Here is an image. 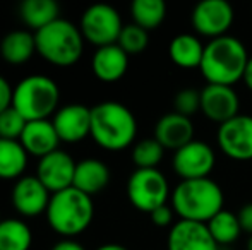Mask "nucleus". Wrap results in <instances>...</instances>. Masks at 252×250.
<instances>
[{
	"label": "nucleus",
	"instance_id": "obj_1",
	"mask_svg": "<svg viewBox=\"0 0 252 250\" xmlns=\"http://www.w3.org/2000/svg\"><path fill=\"white\" fill-rule=\"evenodd\" d=\"M249 58L246 45L239 38L225 34L211 40L204 47L199 69L208 84L233 86L244 79Z\"/></svg>",
	"mask_w": 252,
	"mask_h": 250
},
{
	"label": "nucleus",
	"instance_id": "obj_2",
	"mask_svg": "<svg viewBox=\"0 0 252 250\" xmlns=\"http://www.w3.org/2000/svg\"><path fill=\"white\" fill-rule=\"evenodd\" d=\"M137 120L119 101H101L91 108V137L108 151H120L134 142Z\"/></svg>",
	"mask_w": 252,
	"mask_h": 250
},
{
	"label": "nucleus",
	"instance_id": "obj_3",
	"mask_svg": "<svg viewBox=\"0 0 252 250\" xmlns=\"http://www.w3.org/2000/svg\"><path fill=\"white\" fill-rule=\"evenodd\" d=\"M172 207L180 220L208 223L215 214L223 209L225 194L211 178L182 180L172 192Z\"/></svg>",
	"mask_w": 252,
	"mask_h": 250
},
{
	"label": "nucleus",
	"instance_id": "obj_4",
	"mask_svg": "<svg viewBox=\"0 0 252 250\" xmlns=\"http://www.w3.org/2000/svg\"><path fill=\"white\" fill-rule=\"evenodd\" d=\"M48 224L63 238L81 235L91 224L94 216L93 197L76 187L63 189L52 194L47 207Z\"/></svg>",
	"mask_w": 252,
	"mask_h": 250
},
{
	"label": "nucleus",
	"instance_id": "obj_5",
	"mask_svg": "<svg viewBox=\"0 0 252 250\" xmlns=\"http://www.w3.org/2000/svg\"><path fill=\"white\" fill-rule=\"evenodd\" d=\"M36 52L53 65H72L81 58L84 36L81 29L69 19H55L48 26L34 33Z\"/></svg>",
	"mask_w": 252,
	"mask_h": 250
},
{
	"label": "nucleus",
	"instance_id": "obj_6",
	"mask_svg": "<svg viewBox=\"0 0 252 250\" xmlns=\"http://www.w3.org/2000/svg\"><path fill=\"white\" fill-rule=\"evenodd\" d=\"M60 89L57 83L43 74H31L14 86L12 107L26 118L33 120H48V117L59 110Z\"/></svg>",
	"mask_w": 252,
	"mask_h": 250
},
{
	"label": "nucleus",
	"instance_id": "obj_7",
	"mask_svg": "<svg viewBox=\"0 0 252 250\" xmlns=\"http://www.w3.org/2000/svg\"><path fill=\"white\" fill-rule=\"evenodd\" d=\"M127 197L136 209L151 214L172 197L166 177L158 168H136L127 180Z\"/></svg>",
	"mask_w": 252,
	"mask_h": 250
},
{
	"label": "nucleus",
	"instance_id": "obj_8",
	"mask_svg": "<svg viewBox=\"0 0 252 250\" xmlns=\"http://www.w3.org/2000/svg\"><path fill=\"white\" fill-rule=\"evenodd\" d=\"M122 28V17L115 7L110 3H93L84 10L79 29L84 40L100 48L117 43Z\"/></svg>",
	"mask_w": 252,
	"mask_h": 250
},
{
	"label": "nucleus",
	"instance_id": "obj_9",
	"mask_svg": "<svg viewBox=\"0 0 252 250\" xmlns=\"http://www.w3.org/2000/svg\"><path fill=\"white\" fill-rule=\"evenodd\" d=\"M235 19L233 7L226 0H201L190 14L192 28L211 40L225 36Z\"/></svg>",
	"mask_w": 252,
	"mask_h": 250
},
{
	"label": "nucleus",
	"instance_id": "obj_10",
	"mask_svg": "<svg viewBox=\"0 0 252 250\" xmlns=\"http://www.w3.org/2000/svg\"><path fill=\"white\" fill-rule=\"evenodd\" d=\"M172 165L182 180L208 178L216 165V154L208 142L194 139L173 153Z\"/></svg>",
	"mask_w": 252,
	"mask_h": 250
},
{
	"label": "nucleus",
	"instance_id": "obj_11",
	"mask_svg": "<svg viewBox=\"0 0 252 250\" xmlns=\"http://www.w3.org/2000/svg\"><path fill=\"white\" fill-rule=\"evenodd\" d=\"M216 140L223 153L237 161L252 160V117L237 115L218 127Z\"/></svg>",
	"mask_w": 252,
	"mask_h": 250
},
{
	"label": "nucleus",
	"instance_id": "obj_12",
	"mask_svg": "<svg viewBox=\"0 0 252 250\" xmlns=\"http://www.w3.org/2000/svg\"><path fill=\"white\" fill-rule=\"evenodd\" d=\"M239 110L240 98L233 86L208 84L201 89V111L211 122L221 125L240 115Z\"/></svg>",
	"mask_w": 252,
	"mask_h": 250
},
{
	"label": "nucleus",
	"instance_id": "obj_13",
	"mask_svg": "<svg viewBox=\"0 0 252 250\" xmlns=\"http://www.w3.org/2000/svg\"><path fill=\"white\" fill-rule=\"evenodd\" d=\"M76 161L69 153L57 149L47 156L40 158L36 168V177L41 180L52 194L60 192L63 189L72 187L74 175H76Z\"/></svg>",
	"mask_w": 252,
	"mask_h": 250
},
{
	"label": "nucleus",
	"instance_id": "obj_14",
	"mask_svg": "<svg viewBox=\"0 0 252 250\" xmlns=\"http://www.w3.org/2000/svg\"><path fill=\"white\" fill-rule=\"evenodd\" d=\"M10 199L16 211L23 216H38L47 213L50 204L52 194L50 190L41 184V180L34 175H26L16 180L12 187Z\"/></svg>",
	"mask_w": 252,
	"mask_h": 250
},
{
	"label": "nucleus",
	"instance_id": "obj_15",
	"mask_svg": "<svg viewBox=\"0 0 252 250\" xmlns=\"http://www.w3.org/2000/svg\"><path fill=\"white\" fill-rule=\"evenodd\" d=\"M59 139L63 142H79L91 136V108L79 103L60 107L52 118Z\"/></svg>",
	"mask_w": 252,
	"mask_h": 250
},
{
	"label": "nucleus",
	"instance_id": "obj_16",
	"mask_svg": "<svg viewBox=\"0 0 252 250\" xmlns=\"http://www.w3.org/2000/svg\"><path fill=\"white\" fill-rule=\"evenodd\" d=\"M166 245L168 250H220L208 224L186 220L172 224Z\"/></svg>",
	"mask_w": 252,
	"mask_h": 250
},
{
	"label": "nucleus",
	"instance_id": "obj_17",
	"mask_svg": "<svg viewBox=\"0 0 252 250\" xmlns=\"http://www.w3.org/2000/svg\"><path fill=\"white\" fill-rule=\"evenodd\" d=\"M155 139L165 149L179 151L190 140H194V124L189 117L170 111L163 115L155 125Z\"/></svg>",
	"mask_w": 252,
	"mask_h": 250
},
{
	"label": "nucleus",
	"instance_id": "obj_18",
	"mask_svg": "<svg viewBox=\"0 0 252 250\" xmlns=\"http://www.w3.org/2000/svg\"><path fill=\"white\" fill-rule=\"evenodd\" d=\"M91 69L100 81L115 83L126 76L129 69V55L117 43L100 47L91 58Z\"/></svg>",
	"mask_w": 252,
	"mask_h": 250
},
{
	"label": "nucleus",
	"instance_id": "obj_19",
	"mask_svg": "<svg viewBox=\"0 0 252 250\" xmlns=\"http://www.w3.org/2000/svg\"><path fill=\"white\" fill-rule=\"evenodd\" d=\"M21 144L24 146L28 154L33 156H47L59 149V134L52 120H33L28 122L24 132L21 136Z\"/></svg>",
	"mask_w": 252,
	"mask_h": 250
},
{
	"label": "nucleus",
	"instance_id": "obj_20",
	"mask_svg": "<svg viewBox=\"0 0 252 250\" xmlns=\"http://www.w3.org/2000/svg\"><path fill=\"white\" fill-rule=\"evenodd\" d=\"M110 182V170L101 160L96 158H86L76 165V175H74L72 187L79 189L81 192L93 197L100 194Z\"/></svg>",
	"mask_w": 252,
	"mask_h": 250
},
{
	"label": "nucleus",
	"instance_id": "obj_21",
	"mask_svg": "<svg viewBox=\"0 0 252 250\" xmlns=\"http://www.w3.org/2000/svg\"><path fill=\"white\" fill-rule=\"evenodd\" d=\"M168 55L175 65L182 69H194L201 67L202 55H204V45L196 34L182 33L177 34L168 45Z\"/></svg>",
	"mask_w": 252,
	"mask_h": 250
},
{
	"label": "nucleus",
	"instance_id": "obj_22",
	"mask_svg": "<svg viewBox=\"0 0 252 250\" xmlns=\"http://www.w3.org/2000/svg\"><path fill=\"white\" fill-rule=\"evenodd\" d=\"M36 52V40L34 34L26 29H14L7 33L0 41V54L2 58L9 63L28 62Z\"/></svg>",
	"mask_w": 252,
	"mask_h": 250
},
{
	"label": "nucleus",
	"instance_id": "obj_23",
	"mask_svg": "<svg viewBox=\"0 0 252 250\" xmlns=\"http://www.w3.org/2000/svg\"><path fill=\"white\" fill-rule=\"evenodd\" d=\"M28 165V153L21 140L0 137V178H21Z\"/></svg>",
	"mask_w": 252,
	"mask_h": 250
},
{
	"label": "nucleus",
	"instance_id": "obj_24",
	"mask_svg": "<svg viewBox=\"0 0 252 250\" xmlns=\"http://www.w3.org/2000/svg\"><path fill=\"white\" fill-rule=\"evenodd\" d=\"M60 7L55 0H24L19 5V16L33 29H41L59 19Z\"/></svg>",
	"mask_w": 252,
	"mask_h": 250
},
{
	"label": "nucleus",
	"instance_id": "obj_25",
	"mask_svg": "<svg viewBox=\"0 0 252 250\" xmlns=\"http://www.w3.org/2000/svg\"><path fill=\"white\" fill-rule=\"evenodd\" d=\"M31 244L33 233L23 220L5 218L0 221V250H30Z\"/></svg>",
	"mask_w": 252,
	"mask_h": 250
},
{
	"label": "nucleus",
	"instance_id": "obj_26",
	"mask_svg": "<svg viewBox=\"0 0 252 250\" xmlns=\"http://www.w3.org/2000/svg\"><path fill=\"white\" fill-rule=\"evenodd\" d=\"M206 224H208L209 233H211V237L215 238V242L218 245L233 244L240 237V233H242L239 216L226 209H221L218 214H215Z\"/></svg>",
	"mask_w": 252,
	"mask_h": 250
},
{
	"label": "nucleus",
	"instance_id": "obj_27",
	"mask_svg": "<svg viewBox=\"0 0 252 250\" xmlns=\"http://www.w3.org/2000/svg\"><path fill=\"white\" fill-rule=\"evenodd\" d=\"M134 24L143 29H156L166 17V3L163 0H134L130 5Z\"/></svg>",
	"mask_w": 252,
	"mask_h": 250
},
{
	"label": "nucleus",
	"instance_id": "obj_28",
	"mask_svg": "<svg viewBox=\"0 0 252 250\" xmlns=\"http://www.w3.org/2000/svg\"><path fill=\"white\" fill-rule=\"evenodd\" d=\"M163 154H165V147L155 137L143 139L134 146L132 163L136 165V168H141V170L156 168L159 165V161L163 160Z\"/></svg>",
	"mask_w": 252,
	"mask_h": 250
},
{
	"label": "nucleus",
	"instance_id": "obj_29",
	"mask_svg": "<svg viewBox=\"0 0 252 250\" xmlns=\"http://www.w3.org/2000/svg\"><path fill=\"white\" fill-rule=\"evenodd\" d=\"M148 43H150L148 31L134 23L126 24V26L122 28V33H120L119 41H117V45H119L127 55L141 54V52L146 50Z\"/></svg>",
	"mask_w": 252,
	"mask_h": 250
},
{
	"label": "nucleus",
	"instance_id": "obj_30",
	"mask_svg": "<svg viewBox=\"0 0 252 250\" xmlns=\"http://www.w3.org/2000/svg\"><path fill=\"white\" fill-rule=\"evenodd\" d=\"M28 120L16 110L14 107L7 108L5 111L0 113V137L2 139L19 140L24 132Z\"/></svg>",
	"mask_w": 252,
	"mask_h": 250
},
{
	"label": "nucleus",
	"instance_id": "obj_31",
	"mask_svg": "<svg viewBox=\"0 0 252 250\" xmlns=\"http://www.w3.org/2000/svg\"><path fill=\"white\" fill-rule=\"evenodd\" d=\"M173 108H175L177 113L190 118L194 113L201 111V91L190 89V87L180 89L179 93L175 94Z\"/></svg>",
	"mask_w": 252,
	"mask_h": 250
},
{
	"label": "nucleus",
	"instance_id": "obj_32",
	"mask_svg": "<svg viewBox=\"0 0 252 250\" xmlns=\"http://www.w3.org/2000/svg\"><path fill=\"white\" fill-rule=\"evenodd\" d=\"M173 213H175L173 207L168 206V204H165V206L153 211L150 216H151L153 224H156V226H159V228H165V226L173 224Z\"/></svg>",
	"mask_w": 252,
	"mask_h": 250
},
{
	"label": "nucleus",
	"instance_id": "obj_33",
	"mask_svg": "<svg viewBox=\"0 0 252 250\" xmlns=\"http://www.w3.org/2000/svg\"><path fill=\"white\" fill-rule=\"evenodd\" d=\"M12 94L14 87H10L9 81L5 77L0 76V113L12 107Z\"/></svg>",
	"mask_w": 252,
	"mask_h": 250
},
{
	"label": "nucleus",
	"instance_id": "obj_34",
	"mask_svg": "<svg viewBox=\"0 0 252 250\" xmlns=\"http://www.w3.org/2000/svg\"><path fill=\"white\" fill-rule=\"evenodd\" d=\"M237 216H239V223H240L242 231L249 233V237H251L252 235V202L244 204Z\"/></svg>",
	"mask_w": 252,
	"mask_h": 250
},
{
	"label": "nucleus",
	"instance_id": "obj_35",
	"mask_svg": "<svg viewBox=\"0 0 252 250\" xmlns=\"http://www.w3.org/2000/svg\"><path fill=\"white\" fill-rule=\"evenodd\" d=\"M50 250H86L79 242H76L74 238H62L59 240Z\"/></svg>",
	"mask_w": 252,
	"mask_h": 250
},
{
	"label": "nucleus",
	"instance_id": "obj_36",
	"mask_svg": "<svg viewBox=\"0 0 252 250\" xmlns=\"http://www.w3.org/2000/svg\"><path fill=\"white\" fill-rule=\"evenodd\" d=\"M242 81L246 83V86L252 91V57L249 58V63H247V69H246V74H244Z\"/></svg>",
	"mask_w": 252,
	"mask_h": 250
},
{
	"label": "nucleus",
	"instance_id": "obj_37",
	"mask_svg": "<svg viewBox=\"0 0 252 250\" xmlns=\"http://www.w3.org/2000/svg\"><path fill=\"white\" fill-rule=\"evenodd\" d=\"M94 250H129L127 247H124V245L120 244H105V245H100L98 249Z\"/></svg>",
	"mask_w": 252,
	"mask_h": 250
},
{
	"label": "nucleus",
	"instance_id": "obj_38",
	"mask_svg": "<svg viewBox=\"0 0 252 250\" xmlns=\"http://www.w3.org/2000/svg\"><path fill=\"white\" fill-rule=\"evenodd\" d=\"M247 250H252V235L249 237V240H247Z\"/></svg>",
	"mask_w": 252,
	"mask_h": 250
},
{
	"label": "nucleus",
	"instance_id": "obj_39",
	"mask_svg": "<svg viewBox=\"0 0 252 250\" xmlns=\"http://www.w3.org/2000/svg\"><path fill=\"white\" fill-rule=\"evenodd\" d=\"M0 221H2V218H0Z\"/></svg>",
	"mask_w": 252,
	"mask_h": 250
},
{
	"label": "nucleus",
	"instance_id": "obj_40",
	"mask_svg": "<svg viewBox=\"0 0 252 250\" xmlns=\"http://www.w3.org/2000/svg\"><path fill=\"white\" fill-rule=\"evenodd\" d=\"M223 250H225V249H223Z\"/></svg>",
	"mask_w": 252,
	"mask_h": 250
}]
</instances>
